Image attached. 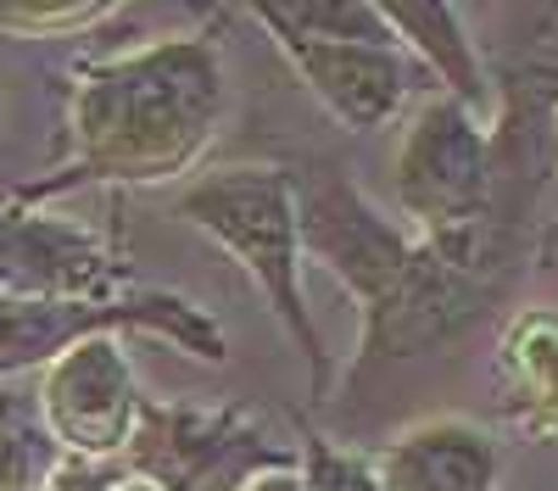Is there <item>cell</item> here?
<instances>
[{"instance_id":"obj_17","label":"cell","mask_w":558,"mask_h":491,"mask_svg":"<svg viewBox=\"0 0 558 491\" xmlns=\"http://www.w3.org/2000/svg\"><path fill=\"white\" fill-rule=\"evenodd\" d=\"M514 414H520V425H525L531 435H542V441H558V375H547L536 391L514 396Z\"/></svg>"},{"instance_id":"obj_3","label":"cell","mask_w":558,"mask_h":491,"mask_svg":"<svg viewBox=\"0 0 558 491\" xmlns=\"http://www.w3.org/2000/svg\"><path fill=\"white\" fill-rule=\"evenodd\" d=\"M302 458L274 441L241 408H196V402L140 396V414L118 469L157 491H246L263 475L296 469Z\"/></svg>"},{"instance_id":"obj_9","label":"cell","mask_w":558,"mask_h":491,"mask_svg":"<svg viewBox=\"0 0 558 491\" xmlns=\"http://www.w3.org/2000/svg\"><path fill=\"white\" fill-rule=\"evenodd\" d=\"M279 57L296 67L313 89V101L352 134H375L408 107L413 62L402 45H363V39H302L286 28H268Z\"/></svg>"},{"instance_id":"obj_18","label":"cell","mask_w":558,"mask_h":491,"mask_svg":"<svg viewBox=\"0 0 558 491\" xmlns=\"http://www.w3.org/2000/svg\"><path fill=\"white\" fill-rule=\"evenodd\" d=\"M118 464H84V458H62V469L51 475L45 491H112L118 486Z\"/></svg>"},{"instance_id":"obj_7","label":"cell","mask_w":558,"mask_h":491,"mask_svg":"<svg viewBox=\"0 0 558 491\" xmlns=\"http://www.w3.org/2000/svg\"><path fill=\"white\" fill-rule=\"evenodd\" d=\"M123 262L118 251L62 212L34 201L0 207V302H118Z\"/></svg>"},{"instance_id":"obj_20","label":"cell","mask_w":558,"mask_h":491,"mask_svg":"<svg viewBox=\"0 0 558 491\" xmlns=\"http://www.w3.org/2000/svg\"><path fill=\"white\" fill-rule=\"evenodd\" d=\"M112 491H157V486H146V480H134V475H118V486Z\"/></svg>"},{"instance_id":"obj_2","label":"cell","mask_w":558,"mask_h":491,"mask_svg":"<svg viewBox=\"0 0 558 491\" xmlns=\"http://www.w3.org/2000/svg\"><path fill=\"white\" fill-rule=\"evenodd\" d=\"M179 212L207 241H218L241 262V274L263 291L268 312L307 364V391L330 396V352L307 312L302 291V235H296V185L274 162H229L207 168L179 191Z\"/></svg>"},{"instance_id":"obj_6","label":"cell","mask_w":558,"mask_h":491,"mask_svg":"<svg viewBox=\"0 0 558 491\" xmlns=\"http://www.w3.org/2000/svg\"><path fill=\"white\" fill-rule=\"evenodd\" d=\"M296 185V235H302V257L324 262L341 280V291L368 312H380L386 296L397 291V280L413 262V235L397 230L391 218H380L363 201V191L341 168H313V173H291Z\"/></svg>"},{"instance_id":"obj_19","label":"cell","mask_w":558,"mask_h":491,"mask_svg":"<svg viewBox=\"0 0 558 491\" xmlns=\"http://www.w3.org/2000/svg\"><path fill=\"white\" fill-rule=\"evenodd\" d=\"M246 491H302V475H296V469H279V475H263V480H252Z\"/></svg>"},{"instance_id":"obj_14","label":"cell","mask_w":558,"mask_h":491,"mask_svg":"<svg viewBox=\"0 0 558 491\" xmlns=\"http://www.w3.org/2000/svg\"><path fill=\"white\" fill-rule=\"evenodd\" d=\"M502 375H508L514 396H525L547 375H558V312L553 307H536L525 319H514V330L502 335Z\"/></svg>"},{"instance_id":"obj_10","label":"cell","mask_w":558,"mask_h":491,"mask_svg":"<svg viewBox=\"0 0 558 491\" xmlns=\"http://www.w3.org/2000/svg\"><path fill=\"white\" fill-rule=\"evenodd\" d=\"M497 469V441L470 419H425L375 458L386 491H492Z\"/></svg>"},{"instance_id":"obj_4","label":"cell","mask_w":558,"mask_h":491,"mask_svg":"<svg viewBox=\"0 0 558 491\" xmlns=\"http://www.w3.org/2000/svg\"><path fill=\"white\" fill-rule=\"evenodd\" d=\"M118 330H151L173 341L179 352L202 357V364H223L229 346L213 312L184 302L173 291H140L118 302H0V385L39 375L45 364L89 335H118Z\"/></svg>"},{"instance_id":"obj_12","label":"cell","mask_w":558,"mask_h":491,"mask_svg":"<svg viewBox=\"0 0 558 491\" xmlns=\"http://www.w3.org/2000/svg\"><path fill=\"white\" fill-rule=\"evenodd\" d=\"M62 469V446L45 430L39 396L28 380L0 385V491H45Z\"/></svg>"},{"instance_id":"obj_13","label":"cell","mask_w":558,"mask_h":491,"mask_svg":"<svg viewBox=\"0 0 558 491\" xmlns=\"http://www.w3.org/2000/svg\"><path fill=\"white\" fill-rule=\"evenodd\" d=\"M263 28H286L302 39H363L397 45L391 23L380 17V0H286V7H252Z\"/></svg>"},{"instance_id":"obj_1","label":"cell","mask_w":558,"mask_h":491,"mask_svg":"<svg viewBox=\"0 0 558 491\" xmlns=\"http://www.w3.org/2000/svg\"><path fill=\"white\" fill-rule=\"evenodd\" d=\"M229 107L223 62L213 39L173 34L78 67L68 128V162L34 185V196H62L78 185H168L191 173Z\"/></svg>"},{"instance_id":"obj_16","label":"cell","mask_w":558,"mask_h":491,"mask_svg":"<svg viewBox=\"0 0 558 491\" xmlns=\"http://www.w3.org/2000/svg\"><path fill=\"white\" fill-rule=\"evenodd\" d=\"M101 17H112V7H101V0H89V7H0V28L17 34H68Z\"/></svg>"},{"instance_id":"obj_5","label":"cell","mask_w":558,"mask_h":491,"mask_svg":"<svg viewBox=\"0 0 558 491\" xmlns=\"http://www.w3.org/2000/svg\"><path fill=\"white\" fill-rule=\"evenodd\" d=\"M391 185L402 218L418 235H452L492 218V185H497L492 128L458 101L430 96L397 140Z\"/></svg>"},{"instance_id":"obj_15","label":"cell","mask_w":558,"mask_h":491,"mask_svg":"<svg viewBox=\"0 0 558 491\" xmlns=\"http://www.w3.org/2000/svg\"><path fill=\"white\" fill-rule=\"evenodd\" d=\"M296 475H302V491H386L375 464L347 453V446L324 441V435H302V453H296Z\"/></svg>"},{"instance_id":"obj_8","label":"cell","mask_w":558,"mask_h":491,"mask_svg":"<svg viewBox=\"0 0 558 491\" xmlns=\"http://www.w3.org/2000/svg\"><path fill=\"white\" fill-rule=\"evenodd\" d=\"M45 430L57 435L62 458H84V464H118L134 414H140V385L129 369V352L118 346V335H89L78 346H68L57 364H45L34 380Z\"/></svg>"},{"instance_id":"obj_11","label":"cell","mask_w":558,"mask_h":491,"mask_svg":"<svg viewBox=\"0 0 558 491\" xmlns=\"http://www.w3.org/2000/svg\"><path fill=\"white\" fill-rule=\"evenodd\" d=\"M380 17L391 23L402 51L418 57L436 73L441 96L486 123V112H492V78H486V67L475 57V39H470V28H463V12L441 7V0H380Z\"/></svg>"}]
</instances>
